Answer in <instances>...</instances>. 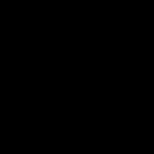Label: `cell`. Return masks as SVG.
<instances>
[]
</instances>
